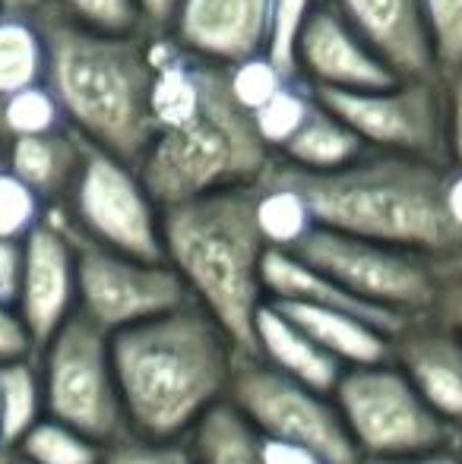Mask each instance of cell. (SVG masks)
Returning <instances> with one entry per match:
<instances>
[{"label": "cell", "instance_id": "6da1fadb", "mask_svg": "<svg viewBox=\"0 0 462 464\" xmlns=\"http://www.w3.org/2000/svg\"><path fill=\"white\" fill-rule=\"evenodd\" d=\"M112 361L127 427L178 440L229 395L238 348L197 300L112 335Z\"/></svg>", "mask_w": 462, "mask_h": 464}, {"label": "cell", "instance_id": "7a4b0ae2", "mask_svg": "<svg viewBox=\"0 0 462 464\" xmlns=\"http://www.w3.org/2000/svg\"><path fill=\"white\" fill-rule=\"evenodd\" d=\"M266 171L308 196L317 225L431 256H462V234L444 208L450 165L368 149L336 171H304L276 155Z\"/></svg>", "mask_w": 462, "mask_h": 464}, {"label": "cell", "instance_id": "3957f363", "mask_svg": "<svg viewBox=\"0 0 462 464\" xmlns=\"http://www.w3.org/2000/svg\"><path fill=\"white\" fill-rule=\"evenodd\" d=\"M38 23L48 42L44 82L61 102L67 123L86 142L140 165L155 133L149 32H93L57 13H44Z\"/></svg>", "mask_w": 462, "mask_h": 464}, {"label": "cell", "instance_id": "277c9868", "mask_svg": "<svg viewBox=\"0 0 462 464\" xmlns=\"http://www.w3.org/2000/svg\"><path fill=\"white\" fill-rule=\"evenodd\" d=\"M165 259L191 297L229 332L238 354L257 357V310L266 304V240L253 218V184L162 208Z\"/></svg>", "mask_w": 462, "mask_h": 464}, {"label": "cell", "instance_id": "5b68a950", "mask_svg": "<svg viewBox=\"0 0 462 464\" xmlns=\"http://www.w3.org/2000/svg\"><path fill=\"white\" fill-rule=\"evenodd\" d=\"M272 152L257 136L251 114L229 92L225 67L216 63L197 114L178 127L155 130L140 159V178L162 208L263 178Z\"/></svg>", "mask_w": 462, "mask_h": 464}, {"label": "cell", "instance_id": "8992f818", "mask_svg": "<svg viewBox=\"0 0 462 464\" xmlns=\"http://www.w3.org/2000/svg\"><path fill=\"white\" fill-rule=\"evenodd\" d=\"M333 398L364 461H402L459 442V430L421 398L393 361L346 367Z\"/></svg>", "mask_w": 462, "mask_h": 464}, {"label": "cell", "instance_id": "52a82bcc", "mask_svg": "<svg viewBox=\"0 0 462 464\" xmlns=\"http://www.w3.org/2000/svg\"><path fill=\"white\" fill-rule=\"evenodd\" d=\"M289 253H295L314 269L327 272L358 297L387 306V310L406 313V316H425L434 310L440 285H444V272L453 263L444 256L355 237V234H342L323 225H317Z\"/></svg>", "mask_w": 462, "mask_h": 464}, {"label": "cell", "instance_id": "ba28073f", "mask_svg": "<svg viewBox=\"0 0 462 464\" xmlns=\"http://www.w3.org/2000/svg\"><path fill=\"white\" fill-rule=\"evenodd\" d=\"M225 398L263 436L298 442V446L317 452L327 464L364 461L336 398L276 370L263 357L238 354Z\"/></svg>", "mask_w": 462, "mask_h": 464}, {"label": "cell", "instance_id": "9c48e42d", "mask_svg": "<svg viewBox=\"0 0 462 464\" xmlns=\"http://www.w3.org/2000/svg\"><path fill=\"white\" fill-rule=\"evenodd\" d=\"M44 411L70 423L95 442L127 433L121 389H117L112 335L74 310L42 351Z\"/></svg>", "mask_w": 462, "mask_h": 464}, {"label": "cell", "instance_id": "30bf717a", "mask_svg": "<svg viewBox=\"0 0 462 464\" xmlns=\"http://www.w3.org/2000/svg\"><path fill=\"white\" fill-rule=\"evenodd\" d=\"M317 102L355 130L368 149L415 159H447V76H399L380 89H314Z\"/></svg>", "mask_w": 462, "mask_h": 464}, {"label": "cell", "instance_id": "8fae6325", "mask_svg": "<svg viewBox=\"0 0 462 464\" xmlns=\"http://www.w3.org/2000/svg\"><path fill=\"white\" fill-rule=\"evenodd\" d=\"M64 212L95 244L136 259H165L162 206L143 184L140 168L93 142H86V159Z\"/></svg>", "mask_w": 462, "mask_h": 464}, {"label": "cell", "instance_id": "7c38bea8", "mask_svg": "<svg viewBox=\"0 0 462 464\" xmlns=\"http://www.w3.org/2000/svg\"><path fill=\"white\" fill-rule=\"evenodd\" d=\"M64 221L76 250V310L108 335L193 300L168 259H136L117 253L76 231L67 212Z\"/></svg>", "mask_w": 462, "mask_h": 464}, {"label": "cell", "instance_id": "4fadbf2b", "mask_svg": "<svg viewBox=\"0 0 462 464\" xmlns=\"http://www.w3.org/2000/svg\"><path fill=\"white\" fill-rule=\"evenodd\" d=\"M23 246L25 266L16 313L29 329L35 354H42L51 335L76 310V250L61 206H51L44 212Z\"/></svg>", "mask_w": 462, "mask_h": 464}, {"label": "cell", "instance_id": "5bb4252c", "mask_svg": "<svg viewBox=\"0 0 462 464\" xmlns=\"http://www.w3.org/2000/svg\"><path fill=\"white\" fill-rule=\"evenodd\" d=\"M298 76L314 89H380L399 80L333 0H320L298 38Z\"/></svg>", "mask_w": 462, "mask_h": 464}, {"label": "cell", "instance_id": "9a60e30c", "mask_svg": "<svg viewBox=\"0 0 462 464\" xmlns=\"http://www.w3.org/2000/svg\"><path fill=\"white\" fill-rule=\"evenodd\" d=\"M396 363L444 420L462 430V335L434 313L412 316L393 338Z\"/></svg>", "mask_w": 462, "mask_h": 464}, {"label": "cell", "instance_id": "2e32d148", "mask_svg": "<svg viewBox=\"0 0 462 464\" xmlns=\"http://www.w3.org/2000/svg\"><path fill=\"white\" fill-rule=\"evenodd\" d=\"M272 0H181L168 35L212 63L266 51Z\"/></svg>", "mask_w": 462, "mask_h": 464}, {"label": "cell", "instance_id": "e0dca14e", "mask_svg": "<svg viewBox=\"0 0 462 464\" xmlns=\"http://www.w3.org/2000/svg\"><path fill=\"white\" fill-rule=\"evenodd\" d=\"M333 4L399 76L440 73L421 0H333Z\"/></svg>", "mask_w": 462, "mask_h": 464}, {"label": "cell", "instance_id": "ac0fdd59", "mask_svg": "<svg viewBox=\"0 0 462 464\" xmlns=\"http://www.w3.org/2000/svg\"><path fill=\"white\" fill-rule=\"evenodd\" d=\"M263 287H266V300H301V304H317V306H327V310H342L349 316H358L361 323L380 329L389 338L412 319L406 313L387 310V306H377L370 300L358 297L346 285H339L327 272L314 269V266L298 259L289 250H266Z\"/></svg>", "mask_w": 462, "mask_h": 464}, {"label": "cell", "instance_id": "d6986e66", "mask_svg": "<svg viewBox=\"0 0 462 464\" xmlns=\"http://www.w3.org/2000/svg\"><path fill=\"white\" fill-rule=\"evenodd\" d=\"M86 159V140L74 127L19 136L6 146V168L38 193L44 206H64Z\"/></svg>", "mask_w": 462, "mask_h": 464}, {"label": "cell", "instance_id": "ffe728a7", "mask_svg": "<svg viewBox=\"0 0 462 464\" xmlns=\"http://www.w3.org/2000/svg\"><path fill=\"white\" fill-rule=\"evenodd\" d=\"M253 332H257V357H263L276 370L308 382L310 389H320L333 395L346 363L336 361L329 351H323L301 325L291 323L270 300L257 310Z\"/></svg>", "mask_w": 462, "mask_h": 464}, {"label": "cell", "instance_id": "44dd1931", "mask_svg": "<svg viewBox=\"0 0 462 464\" xmlns=\"http://www.w3.org/2000/svg\"><path fill=\"white\" fill-rule=\"evenodd\" d=\"M270 304L279 306L291 323L301 325L323 351H329L346 367L380 363L389 361V354H393L389 335H383L374 325L361 323L358 316H349L342 310H327V306L317 304H301V300H270Z\"/></svg>", "mask_w": 462, "mask_h": 464}, {"label": "cell", "instance_id": "7402d4cb", "mask_svg": "<svg viewBox=\"0 0 462 464\" xmlns=\"http://www.w3.org/2000/svg\"><path fill=\"white\" fill-rule=\"evenodd\" d=\"M364 152H368V146H364L361 136L339 114H333L327 104L317 102L304 127L298 130L295 140L282 152H276V159L304 168V171H336V168H346L355 159H361Z\"/></svg>", "mask_w": 462, "mask_h": 464}, {"label": "cell", "instance_id": "603a6c76", "mask_svg": "<svg viewBox=\"0 0 462 464\" xmlns=\"http://www.w3.org/2000/svg\"><path fill=\"white\" fill-rule=\"evenodd\" d=\"M200 464H263V433L222 398L191 430Z\"/></svg>", "mask_w": 462, "mask_h": 464}, {"label": "cell", "instance_id": "cb8c5ba5", "mask_svg": "<svg viewBox=\"0 0 462 464\" xmlns=\"http://www.w3.org/2000/svg\"><path fill=\"white\" fill-rule=\"evenodd\" d=\"M253 218L270 250H295L317 227L308 196L270 171L253 184Z\"/></svg>", "mask_w": 462, "mask_h": 464}, {"label": "cell", "instance_id": "d4e9b609", "mask_svg": "<svg viewBox=\"0 0 462 464\" xmlns=\"http://www.w3.org/2000/svg\"><path fill=\"white\" fill-rule=\"evenodd\" d=\"M48 42L38 19L0 13V98L44 80Z\"/></svg>", "mask_w": 462, "mask_h": 464}, {"label": "cell", "instance_id": "484cf974", "mask_svg": "<svg viewBox=\"0 0 462 464\" xmlns=\"http://www.w3.org/2000/svg\"><path fill=\"white\" fill-rule=\"evenodd\" d=\"M44 392L42 372L29 357L0 363V442L4 449H16L19 440L29 433L32 423L42 417Z\"/></svg>", "mask_w": 462, "mask_h": 464}, {"label": "cell", "instance_id": "4316f807", "mask_svg": "<svg viewBox=\"0 0 462 464\" xmlns=\"http://www.w3.org/2000/svg\"><path fill=\"white\" fill-rule=\"evenodd\" d=\"M13 452L32 464H102L105 446L48 414L32 423Z\"/></svg>", "mask_w": 462, "mask_h": 464}, {"label": "cell", "instance_id": "83f0119b", "mask_svg": "<svg viewBox=\"0 0 462 464\" xmlns=\"http://www.w3.org/2000/svg\"><path fill=\"white\" fill-rule=\"evenodd\" d=\"M314 108H317L314 86L304 82L301 76H295L276 95L266 98L257 111H251V121L257 127V136L263 140V146L276 155L295 140V133L304 127V121H308Z\"/></svg>", "mask_w": 462, "mask_h": 464}, {"label": "cell", "instance_id": "f1b7e54d", "mask_svg": "<svg viewBox=\"0 0 462 464\" xmlns=\"http://www.w3.org/2000/svg\"><path fill=\"white\" fill-rule=\"evenodd\" d=\"M0 127H4L6 140H19V136L67 127V117H64L61 102L51 92V86L42 80L0 98Z\"/></svg>", "mask_w": 462, "mask_h": 464}, {"label": "cell", "instance_id": "f546056e", "mask_svg": "<svg viewBox=\"0 0 462 464\" xmlns=\"http://www.w3.org/2000/svg\"><path fill=\"white\" fill-rule=\"evenodd\" d=\"M48 13H57L67 23L93 32H117V35L149 32L136 0H51Z\"/></svg>", "mask_w": 462, "mask_h": 464}, {"label": "cell", "instance_id": "4dcf8cb0", "mask_svg": "<svg viewBox=\"0 0 462 464\" xmlns=\"http://www.w3.org/2000/svg\"><path fill=\"white\" fill-rule=\"evenodd\" d=\"M225 80H229L231 98L251 114V111H257L266 98H272L285 82L295 80V76L285 73L266 51H257V54H247L241 61L229 63L225 67Z\"/></svg>", "mask_w": 462, "mask_h": 464}, {"label": "cell", "instance_id": "1f68e13d", "mask_svg": "<svg viewBox=\"0 0 462 464\" xmlns=\"http://www.w3.org/2000/svg\"><path fill=\"white\" fill-rule=\"evenodd\" d=\"M317 6H320V0H272L266 54L289 76H298V38H301L304 23Z\"/></svg>", "mask_w": 462, "mask_h": 464}, {"label": "cell", "instance_id": "d6a6232c", "mask_svg": "<svg viewBox=\"0 0 462 464\" xmlns=\"http://www.w3.org/2000/svg\"><path fill=\"white\" fill-rule=\"evenodd\" d=\"M48 206L38 199L29 184L16 178L10 168H0V237L25 240L29 231L44 218Z\"/></svg>", "mask_w": 462, "mask_h": 464}, {"label": "cell", "instance_id": "836d02e7", "mask_svg": "<svg viewBox=\"0 0 462 464\" xmlns=\"http://www.w3.org/2000/svg\"><path fill=\"white\" fill-rule=\"evenodd\" d=\"M434 61L444 76L462 70V0H421Z\"/></svg>", "mask_w": 462, "mask_h": 464}, {"label": "cell", "instance_id": "e575fe53", "mask_svg": "<svg viewBox=\"0 0 462 464\" xmlns=\"http://www.w3.org/2000/svg\"><path fill=\"white\" fill-rule=\"evenodd\" d=\"M102 464H200L193 446L178 440H152L143 433H121L117 440L105 442Z\"/></svg>", "mask_w": 462, "mask_h": 464}, {"label": "cell", "instance_id": "d590c367", "mask_svg": "<svg viewBox=\"0 0 462 464\" xmlns=\"http://www.w3.org/2000/svg\"><path fill=\"white\" fill-rule=\"evenodd\" d=\"M32 338L25 323L19 319L16 306L0 304V363L4 361H19V357H32Z\"/></svg>", "mask_w": 462, "mask_h": 464}, {"label": "cell", "instance_id": "8d00e7d4", "mask_svg": "<svg viewBox=\"0 0 462 464\" xmlns=\"http://www.w3.org/2000/svg\"><path fill=\"white\" fill-rule=\"evenodd\" d=\"M23 266H25L23 240L0 237V304L16 306L19 285H23Z\"/></svg>", "mask_w": 462, "mask_h": 464}, {"label": "cell", "instance_id": "74e56055", "mask_svg": "<svg viewBox=\"0 0 462 464\" xmlns=\"http://www.w3.org/2000/svg\"><path fill=\"white\" fill-rule=\"evenodd\" d=\"M447 159L462 171V70L447 76Z\"/></svg>", "mask_w": 462, "mask_h": 464}, {"label": "cell", "instance_id": "f35d334b", "mask_svg": "<svg viewBox=\"0 0 462 464\" xmlns=\"http://www.w3.org/2000/svg\"><path fill=\"white\" fill-rule=\"evenodd\" d=\"M434 316L444 319L447 325L462 335V259H453L444 272V285H440L437 304H434Z\"/></svg>", "mask_w": 462, "mask_h": 464}, {"label": "cell", "instance_id": "ab89813d", "mask_svg": "<svg viewBox=\"0 0 462 464\" xmlns=\"http://www.w3.org/2000/svg\"><path fill=\"white\" fill-rule=\"evenodd\" d=\"M263 464H327L317 452L298 446V442L272 440L263 436Z\"/></svg>", "mask_w": 462, "mask_h": 464}, {"label": "cell", "instance_id": "60d3db41", "mask_svg": "<svg viewBox=\"0 0 462 464\" xmlns=\"http://www.w3.org/2000/svg\"><path fill=\"white\" fill-rule=\"evenodd\" d=\"M136 4H140L149 32H168L174 23V13H178L181 0H136Z\"/></svg>", "mask_w": 462, "mask_h": 464}, {"label": "cell", "instance_id": "b9f144b4", "mask_svg": "<svg viewBox=\"0 0 462 464\" xmlns=\"http://www.w3.org/2000/svg\"><path fill=\"white\" fill-rule=\"evenodd\" d=\"M444 208L450 225L462 234V171L450 168L447 171V184H444Z\"/></svg>", "mask_w": 462, "mask_h": 464}, {"label": "cell", "instance_id": "7bdbcfd3", "mask_svg": "<svg viewBox=\"0 0 462 464\" xmlns=\"http://www.w3.org/2000/svg\"><path fill=\"white\" fill-rule=\"evenodd\" d=\"M48 6L51 0H0V13H13V16H29V19L44 16Z\"/></svg>", "mask_w": 462, "mask_h": 464}, {"label": "cell", "instance_id": "ee69618b", "mask_svg": "<svg viewBox=\"0 0 462 464\" xmlns=\"http://www.w3.org/2000/svg\"><path fill=\"white\" fill-rule=\"evenodd\" d=\"M380 464H462V449H437V452L428 455H415V459H402V461H380Z\"/></svg>", "mask_w": 462, "mask_h": 464}, {"label": "cell", "instance_id": "f6af8a7d", "mask_svg": "<svg viewBox=\"0 0 462 464\" xmlns=\"http://www.w3.org/2000/svg\"><path fill=\"white\" fill-rule=\"evenodd\" d=\"M6 146H10V140H6L4 127H0V168L6 165Z\"/></svg>", "mask_w": 462, "mask_h": 464}, {"label": "cell", "instance_id": "bcb514c9", "mask_svg": "<svg viewBox=\"0 0 462 464\" xmlns=\"http://www.w3.org/2000/svg\"><path fill=\"white\" fill-rule=\"evenodd\" d=\"M10 449H4V442H0V464H10Z\"/></svg>", "mask_w": 462, "mask_h": 464}, {"label": "cell", "instance_id": "7dc6e473", "mask_svg": "<svg viewBox=\"0 0 462 464\" xmlns=\"http://www.w3.org/2000/svg\"><path fill=\"white\" fill-rule=\"evenodd\" d=\"M10 464H32V461H25V459H19V455H10Z\"/></svg>", "mask_w": 462, "mask_h": 464}, {"label": "cell", "instance_id": "c3c4849f", "mask_svg": "<svg viewBox=\"0 0 462 464\" xmlns=\"http://www.w3.org/2000/svg\"><path fill=\"white\" fill-rule=\"evenodd\" d=\"M457 446H459V449H462V430H459V442H457Z\"/></svg>", "mask_w": 462, "mask_h": 464}, {"label": "cell", "instance_id": "681fc988", "mask_svg": "<svg viewBox=\"0 0 462 464\" xmlns=\"http://www.w3.org/2000/svg\"><path fill=\"white\" fill-rule=\"evenodd\" d=\"M361 464H380V461H361Z\"/></svg>", "mask_w": 462, "mask_h": 464}]
</instances>
